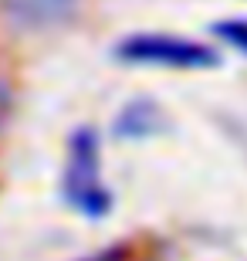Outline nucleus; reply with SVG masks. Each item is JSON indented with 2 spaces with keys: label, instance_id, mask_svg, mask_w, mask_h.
<instances>
[{
  "label": "nucleus",
  "instance_id": "f257e3e1",
  "mask_svg": "<svg viewBox=\"0 0 247 261\" xmlns=\"http://www.w3.org/2000/svg\"><path fill=\"white\" fill-rule=\"evenodd\" d=\"M61 194L75 214L88 221H102L112 211V190L102 176V139L92 126H78L68 139V160L61 173Z\"/></svg>",
  "mask_w": 247,
  "mask_h": 261
},
{
  "label": "nucleus",
  "instance_id": "f03ea898",
  "mask_svg": "<svg viewBox=\"0 0 247 261\" xmlns=\"http://www.w3.org/2000/svg\"><path fill=\"white\" fill-rule=\"evenodd\" d=\"M115 58L129 65H152V68H180V71H207L220 65V51L176 34H132L119 41Z\"/></svg>",
  "mask_w": 247,
  "mask_h": 261
},
{
  "label": "nucleus",
  "instance_id": "7ed1b4c3",
  "mask_svg": "<svg viewBox=\"0 0 247 261\" xmlns=\"http://www.w3.org/2000/svg\"><path fill=\"white\" fill-rule=\"evenodd\" d=\"M81 0H0V10L20 31H54L71 24Z\"/></svg>",
  "mask_w": 247,
  "mask_h": 261
},
{
  "label": "nucleus",
  "instance_id": "20e7f679",
  "mask_svg": "<svg viewBox=\"0 0 247 261\" xmlns=\"http://www.w3.org/2000/svg\"><path fill=\"white\" fill-rule=\"evenodd\" d=\"M112 129L119 139H149V136H159L166 129V116L152 98H132L115 116Z\"/></svg>",
  "mask_w": 247,
  "mask_h": 261
},
{
  "label": "nucleus",
  "instance_id": "39448f33",
  "mask_svg": "<svg viewBox=\"0 0 247 261\" xmlns=\"http://www.w3.org/2000/svg\"><path fill=\"white\" fill-rule=\"evenodd\" d=\"M213 34H217L224 44L237 48L240 55H247V17H227L213 24Z\"/></svg>",
  "mask_w": 247,
  "mask_h": 261
},
{
  "label": "nucleus",
  "instance_id": "423d86ee",
  "mask_svg": "<svg viewBox=\"0 0 247 261\" xmlns=\"http://www.w3.org/2000/svg\"><path fill=\"white\" fill-rule=\"evenodd\" d=\"M81 261H149V258L135 244H119V248H105V251L92 254V258H81Z\"/></svg>",
  "mask_w": 247,
  "mask_h": 261
},
{
  "label": "nucleus",
  "instance_id": "0eeeda50",
  "mask_svg": "<svg viewBox=\"0 0 247 261\" xmlns=\"http://www.w3.org/2000/svg\"><path fill=\"white\" fill-rule=\"evenodd\" d=\"M7 116H10V92L7 85H0V126L7 122Z\"/></svg>",
  "mask_w": 247,
  "mask_h": 261
}]
</instances>
